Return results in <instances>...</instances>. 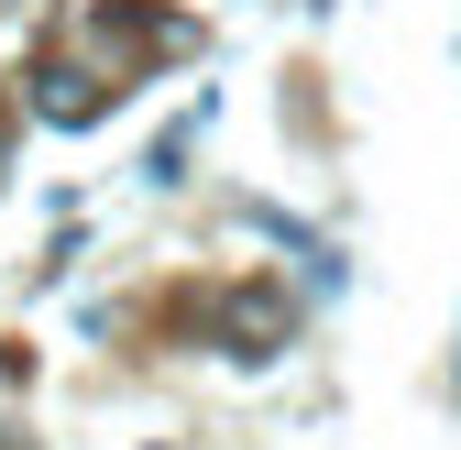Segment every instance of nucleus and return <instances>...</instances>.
Wrapping results in <instances>:
<instances>
[]
</instances>
